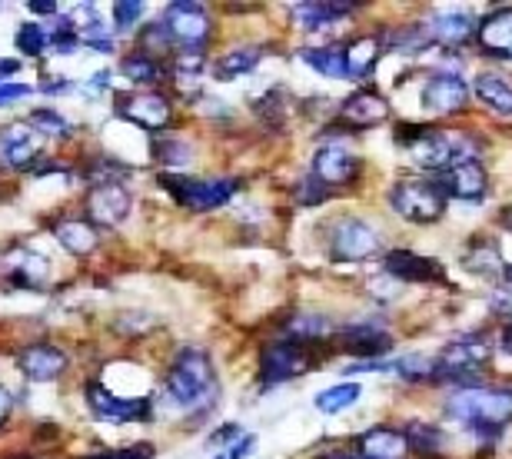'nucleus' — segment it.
Listing matches in <instances>:
<instances>
[{"instance_id": "obj_1", "label": "nucleus", "mask_w": 512, "mask_h": 459, "mask_svg": "<svg viewBox=\"0 0 512 459\" xmlns=\"http://www.w3.org/2000/svg\"><path fill=\"white\" fill-rule=\"evenodd\" d=\"M163 386H167L170 400L180 406L210 403V396L217 393V373H213L210 356L203 350H193V346H183V350L173 356V366Z\"/></svg>"}, {"instance_id": "obj_2", "label": "nucleus", "mask_w": 512, "mask_h": 459, "mask_svg": "<svg viewBox=\"0 0 512 459\" xmlns=\"http://www.w3.org/2000/svg\"><path fill=\"white\" fill-rule=\"evenodd\" d=\"M446 413L453 420L473 426L476 433L499 430L512 423V393L509 390H486V386H466L449 396Z\"/></svg>"}, {"instance_id": "obj_3", "label": "nucleus", "mask_w": 512, "mask_h": 459, "mask_svg": "<svg viewBox=\"0 0 512 459\" xmlns=\"http://www.w3.org/2000/svg\"><path fill=\"white\" fill-rule=\"evenodd\" d=\"M389 207H393L403 220L429 227V223L443 220L446 193L436 187V180L406 177V180L393 183V190H389Z\"/></svg>"}, {"instance_id": "obj_4", "label": "nucleus", "mask_w": 512, "mask_h": 459, "mask_svg": "<svg viewBox=\"0 0 512 459\" xmlns=\"http://www.w3.org/2000/svg\"><path fill=\"white\" fill-rule=\"evenodd\" d=\"M160 187H167L173 197H177L183 207H190V210H217V207H223V203H230L233 193L240 190V183L233 177L197 180V177H187V173L163 170L160 173Z\"/></svg>"}, {"instance_id": "obj_5", "label": "nucleus", "mask_w": 512, "mask_h": 459, "mask_svg": "<svg viewBox=\"0 0 512 459\" xmlns=\"http://www.w3.org/2000/svg\"><path fill=\"white\" fill-rule=\"evenodd\" d=\"M160 24L167 27L170 34V44H180L183 54H200L203 47H207L210 40V30H213V20L207 14V7L203 4H170L163 10Z\"/></svg>"}, {"instance_id": "obj_6", "label": "nucleus", "mask_w": 512, "mask_h": 459, "mask_svg": "<svg viewBox=\"0 0 512 459\" xmlns=\"http://www.w3.org/2000/svg\"><path fill=\"white\" fill-rule=\"evenodd\" d=\"M489 363V340L483 333L459 336L436 356V380H466Z\"/></svg>"}, {"instance_id": "obj_7", "label": "nucleus", "mask_w": 512, "mask_h": 459, "mask_svg": "<svg viewBox=\"0 0 512 459\" xmlns=\"http://www.w3.org/2000/svg\"><path fill=\"white\" fill-rule=\"evenodd\" d=\"M380 247H383L380 233H376L370 223H363V220H336L333 230H330V253H333V260L360 263V260L376 257Z\"/></svg>"}, {"instance_id": "obj_8", "label": "nucleus", "mask_w": 512, "mask_h": 459, "mask_svg": "<svg viewBox=\"0 0 512 459\" xmlns=\"http://www.w3.org/2000/svg\"><path fill=\"white\" fill-rule=\"evenodd\" d=\"M313 370V353L310 346L283 340V343H270L260 356V380L266 386H276L283 380H293V376H303Z\"/></svg>"}, {"instance_id": "obj_9", "label": "nucleus", "mask_w": 512, "mask_h": 459, "mask_svg": "<svg viewBox=\"0 0 512 459\" xmlns=\"http://www.w3.org/2000/svg\"><path fill=\"white\" fill-rule=\"evenodd\" d=\"M436 187L456 200H466V203H479L486 197V187H489V177H486V167L483 160H459V163H449V167L436 170Z\"/></svg>"}, {"instance_id": "obj_10", "label": "nucleus", "mask_w": 512, "mask_h": 459, "mask_svg": "<svg viewBox=\"0 0 512 459\" xmlns=\"http://www.w3.org/2000/svg\"><path fill=\"white\" fill-rule=\"evenodd\" d=\"M133 207V197L124 183L104 180L87 193V223L90 227H117L127 220V213Z\"/></svg>"}, {"instance_id": "obj_11", "label": "nucleus", "mask_w": 512, "mask_h": 459, "mask_svg": "<svg viewBox=\"0 0 512 459\" xmlns=\"http://www.w3.org/2000/svg\"><path fill=\"white\" fill-rule=\"evenodd\" d=\"M356 173H360V160L346 144H323L313 153V177L323 187H343L356 180Z\"/></svg>"}, {"instance_id": "obj_12", "label": "nucleus", "mask_w": 512, "mask_h": 459, "mask_svg": "<svg viewBox=\"0 0 512 459\" xmlns=\"http://www.w3.org/2000/svg\"><path fill=\"white\" fill-rule=\"evenodd\" d=\"M40 147V134L30 124L14 120L0 130V163H7L10 170H27L40 157Z\"/></svg>"}, {"instance_id": "obj_13", "label": "nucleus", "mask_w": 512, "mask_h": 459, "mask_svg": "<svg viewBox=\"0 0 512 459\" xmlns=\"http://www.w3.org/2000/svg\"><path fill=\"white\" fill-rule=\"evenodd\" d=\"M469 100V87L459 74H449V70H439L423 84V107L433 110V114H456L463 110Z\"/></svg>"}, {"instance_id": "obj_14", "label": "nucleus", "mask_w": 512, "mask_h": 459, "mask_svg": "<svg viewBox=\"0 0 512 459\" xmlns=\"http://www.w3.org/2000/svg\"><path fill=\"white\" fill-rule=\"evenodd\" d=\"M117 114L143 130H163L173 124V107L160 94H130L117 104Z\"/></svg>"}, {"instance_id": "obj_15", "label": "nucleus", "mask_w": 512, "mask_h": 459, "mask_svg": "<svg viewBox=\"0 0 512 459\" xmlns=\"http://www.w3.org/2000/svg\"><path fill=\"white\" fill-rule=\"evenodd\" d=\"M87 403L97 420H110V423H133V420H147L150 416L147 400H120L117 393L104 390L100 383L87 386Z\"/></svg>"}, {"instance_id": "obj_16", "label": "nucleus", "mask_w": 512, "mask_h": 459, "mask_svg": "<svg viewBox=\"0 0 512 459\" xmlns=\"http://www.w3.org/2000/svg\"><path fill=\"white\" fill-rule=\"evenodd\" d=\"M383 267L389 277L396 280H406V283H443V267L436 260L423 257V253H413V250H393L386 253Z\"/></svg>"}, {"instance_id": "obj_17", "label": "nucleus", "mask_w": 512, "mask_h": 459, "mask_svg": "<svg viewBox=\"0 0 512 459\" xmlns=\"http://www.w3.org/2000/svg\"><path fill=\"white\" fill-rule=\"evenodd\" d=\"M476 40L489 57L512 60V7H499L476 24Z\"/></svg>"}, {"instance_id": "obj_18", "label": "nucleus", "mask_w": 512, "mask_h": 459, "mask_svg": "<svg viewBox=\"0 0 512 459\" xmlns=\"http://www.w3.org/2000/svg\"><path fill=\"white\" fill-rule=\"evenodd\" d=\"M340 117L346 127L370 130L389 117V100L383 94H376V90H356V94L340 107Z\"/></svg>"}, {"instance_id": "obj_19", "label": "nucleus", "mask_w": 512, "mask_h": 459, "mask_svg": "<svg viewBox=\"0 0 512 459\" xmlns=\"http://www.w3.org/2000/svg\"><path fill=\"white\" fill-rule=\"evenodd\" d=\"M67 353L60 350V346H50V343H34L27 346L24 353H20V370L24 376L37 383H47V380H57L60 373L67 370Z\"/></svg>"}, {"instance_id": "obj_20", "label": "nucleus", "mask_w": 512, "mask_h": 459, "mask_svg": "<svg viewBox=\"0 0 512 459\" xmlns=\"http://www.w3.org/2000/svg\"><path fill=\"white\" fill-rule=\"evenodd\" d=\"M336 340L350 356H363L370 363L393 350V336L386 330H376V326H346V330L336 333Z\"/></svg>"}, {"instance_id": "obj_21", "label": "nucleus", "mask_w": 512, "mask_h": 459, "mask_svg": "<svg viewBox=\"0 0 512 459\" xmlns=\"http://www.w3.org/2000/svg\"><path fill=\"white\" fill-rule=\"evenodd\" d=\"M476 24L479 20L466 10H446V14H436L426 24L429 40H439L446 47H463L469 37H476Z\"/></svg>"}, {"instance_id": "obj_22", "label": "nucleus", "mask_w": 512, "mask_h": 459, "mask_svg": "<svg viewBox=\"0 0 512 459\" xmlns=\"http://www.w3.org/2000/svg\"><path fill=\"white\" fill-rule=\"evenodd\" d=\"M406 436L389 430V426H376L360 436V456L363 459H406Z\"/></svg>"}, {"instance_id": "obj_23", "label": "nucleus", "mask_w": 512, "mask_h": 459, "mask_svg": "<svg viewBox=\"0 0 512 459\" xmlns=\"http://www.w3.org/2000/svg\"><path fill=\"white\" fill-rule=\"evenodd\" d=\"M293 20L306 30H320V27H330L336 20L350 17L353 14V4H323V0H310V4H293Z\"/></svg>"}, {"instance_id": "obj_24", "label": "nucleus", "mask_w": 512, "mask_h": 459, "mask_svg": "<svg viewBox=\"0 0 512 459\" xmlns=\"http://www.w3.org/2000/svg\"><path fill=\"white\" fill-rule=\"evenodd\" d=\"M54 237L60 240V247L77 253V257H87V253L97 250V227H90L87 220H60L54 227Z\"/></svg>"}, {"instance_id": "obj_25", "label": "nucleus", "mask_w": 512, "mask_h": 459, "mask_svg": "<svg viewBox=\"0 0 512 459\" xmlns=\"http://www.w3.org/2000/svg\"><path fill=\"white\" fill-rule=\"evenodd\" d=\"M473 94L483 100L489 110L512 117V84L503 74H479L473 84Z\"/></svg>"}, {"instance_id": "obj_26", "label": "nucleus", "mask_w": 512, "mask_h": 459, "mask_svg": "<svg viewBox=\"0 0 512 459\" xmlns=\"http://www.w3.org/2000/svg\"><path fill=\"white\" fill-rule=\"evenodd\" d=\"M7 267H10V277H14L20 287H44L47 273H50V263L40 257L34 250H17L7 257Z\"/></svg>"}, {"instance_id": "obj_27", "label": "nucleus", "mask_w": 512, "mask_h": 459, "mask_svg": "<svg viewBox=\"0 0 512 459\" xmlns=\"http://www.w3.org/2000/svg\"><path fill=\"white\" fill-rule=\"evenodd\" d=\"M346 57V70H350V80H363L376 70V57H380V40L376 37H356L343 47Z\"/></svg>"}, {"instance_id": "obj_28", "label": "nucleus", "mask_w": 512, "mask_h": 459, "mask_svg": "<svg viewBox=\"0 0 512 459\" xmlns=\"http://www.w3.org/2000/svg\"><path fill=\"white\" fill-rule=\"evenodd\" d=\"M300 60L303 64H310V70H316V74H323V77L350 80L343 47H306V50H300Z\"/></svg>"}, {"instance_id": "obj_29", "label": "nucleus", "mask_w": 512, "mask_h": 459, "mask_svg": "<svg viewBox=\"0 0 512 459\" xmlns=\"http://www.w3.org/2000/svg\"><path fill=\"white\" fill-rule=\"evenodd\" d=\"M330 333H333V323L326 320V316H316V313H300V316H293V323L286 326V336H290L293 343H303V346L320 343V340H326Z\"/></svg>"}, {"instance_id": "obj_30", "label": "nucleus", "mask_w": 512, "mask_h": 459, "mask_svg": "<svg viewBox=\"0 0 512 459\" xmlns=\"http://www.w3.org/2000/svg\"><path fill=\"white\" fill-rule=\"evenodd\" d=\"M260 64V50L256 47H237L230 54H223L217 64H213V77L217 80H233V77H243Z\"/></svg>"}, {"instance_id": "obj_31", "label": "nucleus", "mask_w": 512, "mask_h": 459, "mask_svg": "<svg viewBox=\"0 0 512 459\" xmlns=\"http://www.w3.org/2000/svg\"><path fill=\"white\" fill-rule=\"evenodd\" d=\"M360 393H363V386L360 383H336V386H326L323 393H316V410L326 413V416H333V413H343V410H350V406L360 400Z\"/></svg>"}, {"instance_id": "obj_32", "label": "nucleus", "mask_w": 512, "mask_h": 459, "mask_svg": "<svg viewBox=\"0 0 512 459\" xmlns=\"http://www.w3.org/2000/svg\"><path fill=\"white\" fill-rule=\"evenodd\" d=\"M393 373H399V376H403V380H409V383L436 380V356L406 353V356H399V360L393 363Z\"/></svg>"}, {"instance_id": "obj_33", "label": "nucleus", "mask_w": 512, "mask_h": 459, "mask_svg": "<svg viewBox=\"0 0 512 459\" xmlns=\"http://www.w3.org/2000/svg\"><path fill=\"white\" fill-rule=\"evenodd\" d=\"M403 436H406L409 450H416L419 456H436L439 450H443V433L429 423H409Z\"/></svg>"}, {"instance_id": "obj_34", "label": "nucleus", "mask_w": 512, "mask_h": 459, "mask_svg": "<svg viewBox=\"0 0 512 459\" xmlns=\"http://www.w3.org/2000/svg\"><path fill=\"white\" fill-rule=\"evenodd\" d=\"M120 67H124V74L133 80V84H153V80H160V64L150 54H143V50L124 57V64Z\"/></svg>"}, {"instance_id": "obj_35", "label": "nucleus", "mask_w": 512, "mask_h": 459, "mask_svg": "<svg viewBox=\"0 0 512 459\" xmlns=\"http://www.w3.org/2000/svg\"><path fill=\"white\" fill-rule=\"evenodd\" d=\"M17 47H20V54H27V57H40L44 50L50 47L47 44V30L44 27H37V24H24L17 30Z\"/></svg>"}, {"instance_id": "obj_36", "label": "nucleus", "mask_w": 512, "mask_h": 459, "mask_svg": "<svg viewBox=\"0 0 512 459\" xmlns=\"http://www.w3.org/2000/svg\"><path fill=\"white\" fill-rule=\"evenodd\" d=\"M30 127L37 130H44V134H67L70 130V124L60 114H54V110H34V114H30Z\"/></svg>"}, {"instance_id": "obj_37", "label": "nucleus", "mask_w": 512, "mask_h": 459, "mask_svg": "<svg viewBox=\"0 0 512 459\" xmlns=\"http://www.w3.org/2000/svg\"><path fill=\"white\" fill-rule=\"evenodd\" d=\"M466 267L476 270V273H489V270H503V260H499V250L493 243H486V253L476 250V253H466Z\"/></svg>"}, {"instance_id": "obj_38", "label": "nucleus", "mask_w": 512, "mask_h": 459, "mask_svg": "<svg viewBox=\"0 0 512 459\" xmlns=\"http://www.w3.org/2000/svg\"><path fill=\"white\" fill-rule=\"evenodd\" d=\"M110 14H114V24L120 30H130V27H137V20L143 17V4L140 0H117Z\"/></svg>"}, {"instance_id": "obj_39", "label": "nucleus", "mask_w": 512, "mask_h": 459, "mask_svg": "<svg viewBox=\"0 0 512 459\" xmlns=\"http://www.w3.org/2000/svg\"><path fill=\"white\" fill-rule=\"evenodd\" d=\"M296 200H300V203H323L326 200V187L310 173V177H303L300 183H296Z\"/></svg>"}, {"instance_id": "obj_40", "label": "nucleus", "mask_w": 512, "mask_h": 459, "mask_svg": "<svg viewBox=\"0 0 512 459\" xmlns=\"http://www.w3.org/2000/svg\"><path fill=\"white\" fill-rule=\"evenodd\" d=\"M157 157L163 163H183V160H190V147L180 144V140H160Z\"/></svg>"}, {"instance_id": "obj_41", "label": "nucleus", "mask_w": 512, "mask_h": 459, "mask_svg": "<svg viewBox=\"0 0 512 459\" xmlns=\"http://www.w3.org/2000/svg\"><path fill=\"white\" fill-rule=\"evenodd\" d=\"M87 459H153V446L140 443V446H127V450H114V453H97Z\"/></svg>"}, {"instance_id": "obj_42", "label": "nucleus", "mask_w": 512, "mask_h": 459, "mask_svg": "<svg viewBox=\"0 0 512 459\" xmlns=\"http://www.w3.org/2000/svg\"><path fill=\"white\" fill-rule=\"evenodd\" d=\"M27 94H30L27 84H0V107L14 104V100H24Z\"/></svg>"}, {"instance_id": "obj_43", "label": "nucleus", "mask_w": 512, "mask_h": 459, "mask_svg": "<svg viewBox=\"0 0 512 459\" xmlns=\"http://www.w3.org/2000/svg\"><path fill=\"white\" fill-rule=\"evenodd\" d=\"M27 10H34V14H57V4L54 0H27Z\"/></svg>"}, {"instance_id": "obj_44", "label": "nucleus", "mask_w": 512, "mask_h": 459, "mask_svg": "<svg viewBox=\"0 0 512 459\" xmlns=\"http://www.w3.org/2000/svg\"><path fill=\"white\" fill-rule=\"evenodd\" d=\"M17 70H20V64H17L14 57H4V60H0V84H7V77H14Z\"/></svg>"}, {"instance_id": "obj_45", "label": "nucleus", "mask_w": 512, "mask_h": 459, "mask_svg": "<svg viewBox=\"0 0 512 459\" xmlns=\"http://www.w3.org/2000/svg\"><path fill=\"white\" fill-rule=\"evenodd\" d=\"M253 446H256V436H247V440H240V443L230 450V459H243V456H247V453L253 450Z\"/></svg>"}, {"instance_id": "obj_46", "label": "nucleus", "mask_w": 512, "mask_h": 459, "mask_svg": "<svg viewBox=\"0 0 512 459\" xmlns=\"http://www.w3.org/2000/svg\"><path fill=\"white\" fill-rule=\"evenodd\" d=\"M493 313H512V293H496V297H493Z\"/></svg>"}, {"instance_id": "obj_47", "label": "nucleus", "mask_w": 512, "mask_h": 459, "mask_svg": "<svg viewBox=\"0 0 512 459\" xmlns=\"http://www.w3.org/2000/svg\"><path fill=\"white\" fill-rule=\"evenodd\" d=\"M10 410H14V400H10V393L0 386V426L7 423V416H10Z\"/></svg>"}, {"instance_id": "obj_48", "label": "nucleus", "mask_w": 512, "mask_h": 459, "mask_svg": "<svg viewBox=\"0 0 512 459\" xmlns=\"http://www.w3.org/2000/svg\"><path fill=\"white\" fill-rule=\"evenodd\" d=\"M499 223H503V227L512 233V203H506V207L499 210Z\"/></svg>"}, {"instance_id": "obj_49", "label": "nucleus", "mask_w": 512, "mask_h": 459, "mask_svg": "<svg viewBox=\"0 0 512 459\" xmlns=\"http://www.w3.org/2000/svg\"><path fill=\"white\" fill-rule=\"evenodd\" d=\"M326 459H363V456H343V453H336V456H326Z\"/></svg>"}, {"instance_id": "obj_50", "label": "nucleus", "mask_w": 512, "mask_h": 459, "mask_svg": "<svg viewBox=\"0 0 512 459\" xmlns=\"http://www.w3.org/2000/svg\"><path fill=\"white\" fill-rule=\"evenodd\" d=\"M503 277H506V283H512V267H503Z\"/></svg>"}, {"instance_id": "obj_51", "label": "nucleus", "mask_w": 512, "mask_h": 459, "mask_svg": "<svg viewBox=\"0 0 512 459\" xmlns=\"http://www.w3.org/2000/svg\"><path fill=\"white\" fill-rule=\"evenodd\" d=\"M217 459H227V456H217Z\"/></svg>"}]
</instances>
